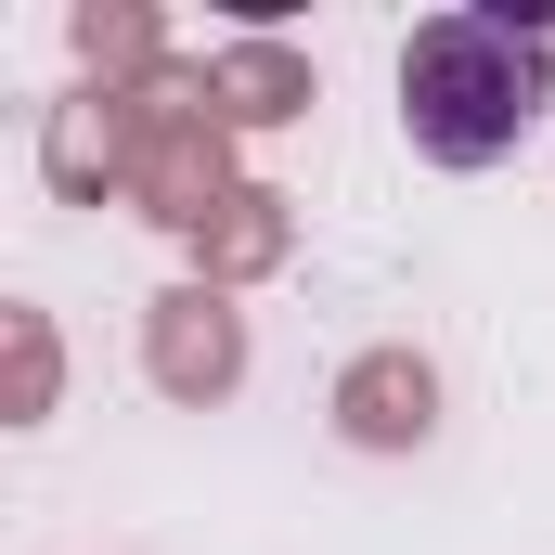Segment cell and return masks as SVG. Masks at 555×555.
<instances>
[{
	"instance_id": "6da1fadb",
	"label": "cell",
	"mask_w": 555,
	"mask_h": 555,
	"mask_svg": "<svg viewBox=\"0 0 555 555\" xmlns=\"http://www.w3.org/2000/svg\"><path fill=\"white\" fill-rule=\"evenodd\" d=\"M555 91V26H517V13H426L401 39V130H414L426 168H491L543 130Z\"/></svg>"
}]
</instances>
